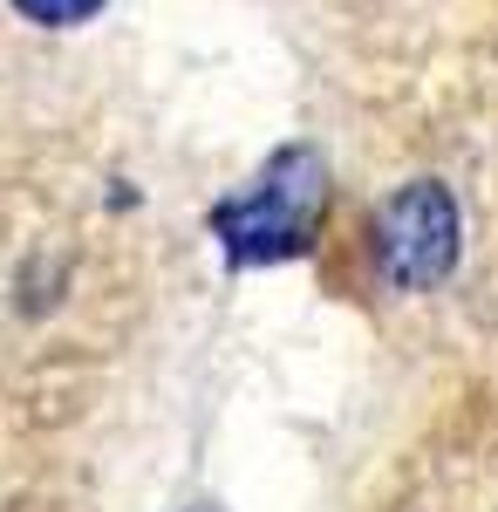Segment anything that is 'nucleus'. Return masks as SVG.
<instances>
[{"label": "nucleus", "instance_id": "nucleus-3", "mask_svg": "<svg viewBox=\"0 0 498 512\" xmlns=\"http://www.w3.org/2000/svg\"><path fill=\"white\" fill-rule=\"evenodd\" d=\"M28 21H41V28H76V21H89L103 0H14Z\"/></svg>", "mask_w": 498, "mask_h": 512}, {"label": "nucleus", "instance_id": "nucleus-1", "mask_svg": "<svg viewBox=\"0 0 498 512\" xmlns=\"http://www.w3.org/2000/svg\"><path fill=\"white\" fill-rule=\"evenodd\" d=\"M314 212H321V158L314 151H280L267 164V178L219 212V233L239 260H280V253L307 246Z\"/></svg>", "mask_w": 498, "mask_h": 512}, {"label": "nucleus", "instance_id": "nucleus-2", "mask_svg": "<svg viewBox=\"0 0 498 512\" xmlns=\"http://www.w3.org/2000/svg\"><path fill=\"white\" fill-rule=\"evenodd\" d=\"M376 260L389 287H437L458 267V198L437 178H410L376 219Z\"/></svg>", "mask_w": 498, "mask_h": 512}]
</instances>
